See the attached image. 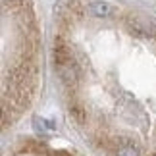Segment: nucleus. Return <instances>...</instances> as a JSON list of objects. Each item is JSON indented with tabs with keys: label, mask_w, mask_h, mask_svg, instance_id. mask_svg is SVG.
Wrapping results in <instances>:
<instances>
[{
	"label": "nucleus",
	"mask_w": 156,
	"mask_h": 156,
	"mask_svg": "<svg viewBox=\"0 0 156 156\" xmlns=\"http://www.w3.org/2000/svg\"><path fill=\"white\" fill-rule=\"evenodd\" d=\"M127 29L131 35H135V37H152L156 33V25L147 20V17H141V16H131L127 20Z\"/></svg>",
	"instance_id": "f03ea898"
},
{
	"label": "nucleus",
	"mask_w": 156,
	"mask_h": 156,
	"mask_svg": "<svg viewBox=\"0 0 156 156\" xmlns=\"http://www.w3.org/2000/svg\"><path fill=\"white\" fill-rule=\"evenodd\" d=\"M87 10L94 17H110L116 14V6L106 2V0H94V2H91L87 6Z\"/></svg>",
	"instance_id": "7ed1b4c3"
},
{
	"label": "nucleus",
	"mask_w": 156,
	"mask_h": 156,
	"mask_svg": "<svg viewBox=\"0 0 156 156\" xmlns=\"http://www.w3.org/2000/svg\"><path fill=\"white\" fill-rule=\"evenodd\" d=\"M69 114H71V118L75 119V122H85V118H87V112L81 108V104H77V102H73V104H69Z\"/></svg>",
	"instance_id": "39448f33"
},
{
	"label": "nucleus",
	"mask_w": 156,
	"mask_h": 156,
	"mask_svg": "<svg viewBox=\"0 0 156 156\" xmlns=\"http://www.w3.org/2000/svg\"><path fill=\"white\" fill-rule=\"evenodd\" d=\"M33 127H35V131H37V133H46V125H44V122H41L39 118L33 119Z\"/></svg>",
	"instance_id": "423d86ee"
},
{
	"label": "nucleus",
	"mask_w": 156,
	"mask_h": 156,
	"mask_svg": "<svg viewBox=\"0 0 156 156\" xmlns=\"http://www.w3.org/2000/svg\"><path fill=\"white\" fill-rule=\"evenodd\" d=\"M54 66H56L58 77L62 79L66 87H75L79 83V77H81L79 64H77L73 54L69 52V48L64 43L54 44Z\"/></svg>",
	"instance_id": "f257e3e1"
},
{
	"label": "nucleus",
	"mask_w": 156,
	"mask_h": 156,
	"mask_svg": "<svg viewBox=\"0 0 156 156\" xmlns=\"http://www.w3.org/2000/svg\"><path fill=\"white\" fill-rule=\"evenodd\" d=\"M116 156H141V151L131 141L122 139V145H118L116 148Z\"/></svg>",
	"instance_id": "20e7f679"
},
{
	"label": "nucleus",
	"mask_w": 156,
	"mask_h": 156,
	"mask_svg": "<svg viewBox=\"0 0 156 156\" xmlns=\"http://www.w3.org/2000/svg\"><path fill=\"white\" fill-rule=\"evenodd\" d=\"M4 2H8V0H4ZM10 2H12V0H10Z\"/></svg>",
	"instance_id": "0eeeda50"
}]
</instances>
